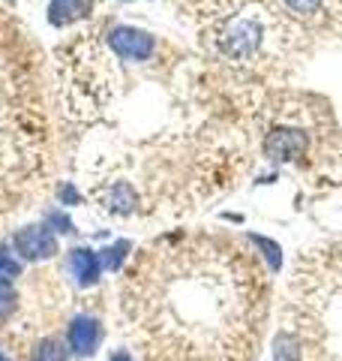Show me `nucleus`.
<instances>
[{"label":"nucleus","mask_w":342,"mask_h":361,"mask_svg":"<svg viewBox=\"0 0 342 361\" xmlns=\"http://www.w3.org/2000/svg\"><path fill=\"white\" fill-rule=\"evenodd\" d=\"M63 58V94H66V109L70 115L78 118H96L102 109L111 103V63L108 54H102L94 37H84L72 42Z\"/></svg>","instance_id":"5"},{"label":"nucleus","mask_w":342,"mask_h":361,"mask_svg":"<svg viewBox=\"0 0 342 361\" xmlns=\"http://www.w3.org/2000/svg\"><path fill=\"white\" fill-rule=\"evenodd\" d=\"M253 244H258L261 250H265V256L270 259V268L277 271L279 268V247L273 244V241H267V238H255V235H253Z\"/></svg>","instance_id":"18"},{"label":"nucleus","mask_w":342,"mask_h":361,"mask_svg":"<svg viewBox=\"0 0 342 361\" xmlns=\"http://www.w3.org/2000/svg\"><path fill=\"white\" fill-rule=\"evenodd\" d=\"M15 307V292L9 286V280H0V319H6Z\"/></svg>","instance_id":"17"},{"label":"nucleus","mask_w":342,"mask_h":361,"mask_svg":"<svg viewBox=\"0 0 342 361\" xmlns=\"http://www.w3.org/2000/svg\"><path fill=\"white\" fill-rule=\"evenodd\" d=\"M15 37L0 39V180L30 178L39 160L42 111L33 106L27 70L15 61Z\"/></svg>","instance_id":"4"},{"label":"nucleus","mask_w":342,"mask_h":361,"mask_svg":"<svg viewBox=\"0 0 342 361\" xmlns=\"http://www.w3.org/2000/svg\"><path fill=\"white\" fill-rule=\"evenodd\" d=\"M18 274H21V262H18L13 253L0 250V280H13Z\"/></svg>","instance_id":"16"},{"label":"nucleus","mask_w":342,"mask_h":361,"mask_svg":"<svg viewBox=\"0 0 342 361\" xmlns=\"http://www.w3.org/2000/svg\"><path fill=\"white\" fill-rule=\"evenodd\" d=\"M111 361H132V355H129V353H114Z\"/></svg>","instance_id":"20"},{"label":"nucleus","mask_w":342,"mask_h":361,"mask_svg":"<svg viewBox=\"0 0 342 361\" xmlns=\"http://www.w3.org/2000/svg\"><path fill=\"white\" fill-rule=\"evenodd\" d=\"M75 199H78V196H75V190H72V187H63V202H66V205H72Z\"/></svg>","instance_id":"19"},{"label":"nucleus","mask_w":342,"mask_h":361,"mask_svg":"<svg viewBox=\"0 0 342 361\" xmlns=\"http://www.w3.org/2000/svg\"><path fill=\"white\" fill-rule=\"evenodd\" d=\"M127 256H129V241H118V244H111V247H106V250H102L99 265L108 268V271H118Z\"/></svg>","instance_id":"15"},{"label":"nucleus","mask_w":342,"mask_h":361,"mask_svg":"<svg viewBox=\"0 0 342 361\" xmlns=\"http://www.w3.org/2000/svg\"><path fill=\"white\" fill-rule=\"evenodd\" d=\"M99 202L102 208L111 211V214H132L139 208V193L132 190L129 180H114V184L106 190V193H99Z\"/></svg>","instance_id":"11"},{"label":"nucleus","mask_w":342,"mask_h":361,"mask_svg":"<svg viewBox=\"0 0 342 361\" xmlns=\"http://www.w3.org/2000/svg\"><path fill=\"white\" fill-rule=\"evenodd\" d=\"M70 271L78 280V286H94L99 280V271H102L99 256L94 250H87V247H75L70 253Z\"/></svg>","instance_id":"12"},{"label":"nucleus","mask_w":342,"mask_h":361,"mask_svg":"<svg viewBox=\"0 0 342 361\" xmlns=\"http://www.w3.org/2000/svg\"><path fill=\"white\" fill-rule=\"evenodd\" d=\"M15 250L30 259V262H42V259H51L57 253V238L51 235V229L45 226H25L21 232H15Z\"/></svg>","instance_id":"8"},{"label":"nucleus","mask_w":342,"mask_h":361,"mask_svg":"<svg viewBox=\"0 0 342 361\" xmlns=\"http://www.w3.org/2000/svg\"><path fill=\"white\" fill-rule=\"evenodd\" d=\"M279 334L298 361H342V238L300 253L285 289Z\"/></svg>","instance_id":"3"},{"label":"nucleus","mask_w":342,"mask_h":361,"mask_svg":"<svg viewBox=\"0 0 342 361\" xmlns=\"http://www.w3.org/2000/svg\"><path fill=\"white\" fill-rule=\"evenodd\" d=\"M66 358H70L66 355V346L57 341V337H45L30 353V361H66Z\"/></svg>","instance_id":"14"},{"label":"nucleus","mask_w":342,"mask_h":361,"mask_svg":"<svg viewBox=\"0 0 342 361\" xmlns=\"http://www.w3.org/2000/svg\"><path fill=\"white\" fill-rule=\"evenodd\" d=\"M282 6L300 21V25H312L324 16L327 0H282Z\"/></svg>","instance_id":"13"},{"label":"nucleus","mask_w":342,"mask_h":361,"mask_svg":"<svg viewBox=\"0 0 342 361\" xmlns=\"http://www.w3.org/2000/svg\"><path fill=\"white\" fill-rule=\"evenodd\" d=\"M184 6L208 51L234 73H277L306 42V25L282 0H184Z\"/></svg>","instance_id":"2"},{"label":"nucleus","mask_w":342,"mask_h":361,"mask_svg":"<svg viewBox=\"0 0 342 361\" xmlns=\"http://www.w3.org/2000/svg\"><path fill=\"white\" fill-rule=\"evenodd\" d=\"M0 361H9V358H4V355H0Z\"/></svg>","instance_id":"21"},{"label":"nucleus","mask_w":342,"mask_h":361,"mask_svg":"<svg viewBox=\"0 0 342 361\" xmlns=\"http://www.w3.org/2000/svg\"><path fill=\"white\" fill-rule=\"evenodd\" d=\"M102 343V325L94 316H75L70 325V349L75 355L90 358Z\"/></svg>","instance_id":"9"},{"label":"nucleus","mask_w":342,"mask_h":361,"mask_svg":"<svg viewBox=\"0 0 342 361\" xmlns=\"http://www.w3.org/2000/svg\"><path fill=\"white\" fill-rule=\"evenodd\" d=\"M108 45H111V51L120 54L123 61H147L156 49V39L147 30L120 25V27L108 30Z\"/></svg>","instance_id":"7"},{"label":"nucleus","mask_w":342,"mask_h":361,"mask_svg":"<svg viewBox=\"0 0 342 361\" xmlns=\"http://www.w3.org/2000/svg\"><path fill=\"white\" fill-rule=\"evenodd\" d=\"M94 4L96 0H51L49 6V25L54 27H70L75 21L87 18L94 13Z\"/></svg>","instance_id":"10"},{"label":"nucleus","mask_w":342,"mask_h":361,"mask_svg":"<svg viewBox=\"0 0 342 361\" xmlns=\"http://www.w3.org/2000/svg\"><path fill=\"white\" fill-rule=\"evenodd\" d=\"M312 151V133L306 130V123L294 109L273 106L270 121L261 130V157L277 166L306 160V154Z\"/></svg>","instance_id":"6"},{"label":"nucleus","mask_w":342,"mask_h":361,"mask_svg":"<svg viewBox=\"0 0 342 361\" xmlns=\"http://www.w3.org/2000/svg\"><path fill=\"white\" fill-rule=\"evenodd\" d=\"M270 277L243 241L175 232L135 253L123 313L147 361H255Z\"/></svg>","instance_id":"1"}]
</instances>
